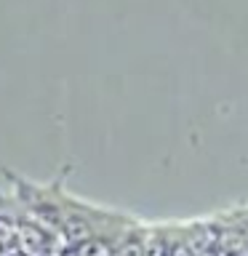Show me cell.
I'll return each mask as SVG.
<instances>
[{
	"mask_svg": "<svg viewBox=\"0 0 248 256\" xmlns=\"http://www.w3.org/2000/svg\"><path fill=\"white\" fill-rule=\"evenodd\" d=\"M112 240H107V235H99V238H91L86 243L75 246V254L78 256H112Z\"/></svg>",
	"mask_w": 248,
	"mask_h": 256,
	"instance_id": "2",
	"label": "cell"
},
{
	"mask_svg": "<svg viewBox=\"0 0 248 256\" xmlns=\"http://www.w3.org/2000/svg\"><path fill=\"white\" fill-rule=\"evenodd\" d=\"M219 256H227V254H219Z\"/></svg>",
	"mask_w": 248,
	"mask_h": 256,
	"instance_id": "5",
	"label": "cell"
},
{
	"mask_svg": "<svg viewBox=\"0 0 248 256\" xmlns=\"http://www.w3.org/2000/svg\"><path fill=\"white\" fill-rule=\"evenodd\" d=\"M240 232H243V238L248 240V224H246V227H243V230H240Z\"/></svg>",
	"mask_w": 248,
	"mask_h": 256,
	"instance_id": "3",
	"label": "cell"
},
{
	"mask_svg": "<svg viewBox=\"0 0 248 256\" xmlns=\"http://www.w3.org/2000/svg\"><path fill=\"white\" fill-rule=\"evenodd\" d=\"M16 184V198L22 208L30 214L32 222H38L43 230L59 232L64 222V198L59 192H51L48 187H35L30 182L14 179Z\"/></svg>",
	"mask_w": 248,
	"mask_h": 256,
	"instance_id": "1",
	"label": "cell"
},
{
	"mask_svg": "<svg viewBox=\"0 0 248 256\" xmlns=\"http://www.w3.org/2000/svg\"><path fill=\"white\" fill-rule=\"evenodd\" d=\"M62 256H78V254H75V251H70V254H67V251H64Z\"/></svg>",
	"mask_w": 248,
	"mask_h": 256,
	"instance_id": "4",
	"label": "cell"
}]
</instances>
